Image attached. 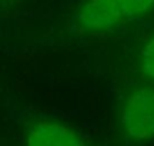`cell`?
<instances>
[{
    "label": "cell",
    "mask_w": 154,
    "mask_h": 146,
    "mask_svg": "<svg viewBox=\"0 0 154 146\" xmlns=\"http://www.w3.org/2000/svg\"><path fill=\"white\" fill-rule=\"evenodd\" d=\"M74 22L83 32H104L119 26L124 19L113 0H86L77 11Z\"/></svg>",
    "instance_id": "cell-2"
},
{
    "label": "cell",
    "mask_w": 154,
    "mask_h": 146,
    "mask_svg": "<svg viewBox=\"0 0 154 146\" xmlns=\"http://www.w3.org/2000/svg\"><path fill=\"white\" fill-rule=\"evenodd\" d=\"M140 68L146 78L154 80V34L144 45L140 56Z\"/></svg>",
    "instance_id": "cell-5"
},
{
    "label": "cell",
    "mask_w": 154,
    "mask_h": 146,
    "mask_svg": "<svg viewBox=\"0 0 154 146\" xmlns=\"http://www.w3.org/2000/svg\"><path fill=\"white\" fill-rule=\"evenodd\" d=\"M27 146H84L82 138L64 125L40 122L29 130Z\"/></svg>",
    "instance_id": "cell-3"
},
{
    "label": "cell",
    "mask_w": 154,
    "mask_h": 146,
    "mask_svg": "<svg viewBox=\"0 0 154 146\" xmlns=\"http://www.w3.org/2000/svg\"><path fill=\"white\" fill-rule=\"evenodd\" d=\"M0 2H2V3H5V2H10V0H0Z\"/></svg>",
    "instance_id": "cell-6"
},
{
    "label": "cell",
    "mask_w": 154,
    "mask_h": 146,
    "mask_svg": "<svg viewBox=\"0 0 154 146\" xmlns=\"http://www.w3.org/2000/svg\"><path fill=\"white\" fill-rule=\"evenodd\" d=\"M121 126L133 142L154 138V89L141 87L131 92L121 107Z\"/></svg>",
    "instance_id": "cell-1"
},
{
    "label": "cell",
    "mask_w": 154,
    "mask_h": 146,
    "mask_svg": "<svg viewBox=\"0 0 154 146\" xmlns=\"http://www.w3.org/2000/svg\"><path fill=\"white\" fill-rule=\"evenodd\" d=\"M113 2L124 20L141 16L154 7V0H113Z\"/></svg>",
    "instance_id": "cell-4"
}]
</instances>
